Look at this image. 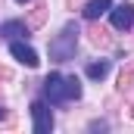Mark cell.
<instances>
[{"mask_svg": "<svg viewBox=\"0 0 134 134\" xmlns=\"http://www.w3.org/2000/svg\"><path fill=\"white\" fill-rule=\"evenodd\" d=\"M44 94L50 97V103H63L66 100V78L59 72H50L47 81H44Z\"/></svg>", "mask_w": 134, "mask_h": 134, "instance_id": "obj_3", "label": "cell"}, {"mask_svg": "<svg viewBox=\"0 0 134 134\" xmlns=\"http://www.w3.org/2000/svg\"><path fill=\"white\" fill-rule=\"evenodd\" d=\"M69 6H72V9H81V6H84V0H69Z\"/></svg>", "mask_w": 134, "mask_h": 134, "instance_id": "obj_14", "label": "cell"}, {"mask_svg": "<svg viewBox=\"0 0 134 134\" xmlns=\"http://www.w3.org/2000/svg\"><path fill=\"white\" fill-rule=\"evenodd\" d=\"M75 44H78V28L75 25H66L63 34H56L53 41H50V59L53 63H69L72 56H75Z\"/></svg>", "mask_w": 134, "mask_h": 134, "instance_id": "obj_1", "label": "cell"}, {"mask_svg": "<svg viewBox=\"0 0 134 134\" xmlns=\"http://www.w3.org/2000/svg\"><path fill=\"white\" fill-rule=\"evenodd\" d=\"M109 13H112V28L128 31L134 25V6L131 3H122V6H115V9H109Z\"/></svg>", "mask_w": 134, "mask_h": 134, "instance_id": "obj_4", "label": "cell"}, {"mask_svg": "<svg viewBox=\"0 0 134 134\" xmlns=\"http://www.w3.org/2000/svg\"><path fill=\"white\" fill-rule=\"evenodd\" d=\"M0 81H9V69L6 66H0Z\"/></svg>", "mask_w": 134, "mask_h": 134, "instance_id": "obj_13", "label": "cell"}, {"mask_svg": "<svg viewBox=\"0 0 134 134\" xmlns=\"http://www.w3.org/2000/svg\"><path fill=\"white\" fill-rule=\"evenodd\" d=\"M3 119H6V109H3V106H0V122H3Z\"/></svg>", "mask_w": 134, "mask_h": 134, "instance_id": "obj_15", "label": "cell"}, {"mask_svg": "<svg viewBox=\"0 0 134 134\" xmlns=\"http://www.w3.org/2000/svg\"><path fill=\"white\" fill-rule=\"evenodd\" d=\"M78 97H81V81L75 75H69L66 78V100H78Z\"/></svg>", "mask_w": 134, "mask_h": 134, "instance_id": "obj_12", "label": "cell"}, {"mask_svg": "<svg viewBox=\"0 0 134 134\" xmlns=\"http://www.w3.org/2000/svg\"><path fill=\"white\" fill-rule=\"evenodd\" d=\"M112 9V0H87L84 6H81V13H84V19H91V22H97L100 16H106Z\"/></svg>", "mask_w": 134, "mask_h": 134, "instance_id": "obj_6", "label": "cell"}, {"mask_svg": "<svg viewBox=\"0 0 134 134\" xmlns=\"http://www.w3.org/2000/svg\"><path fill=\"white\" fill-rule=\"evenodd\" d=\"M128 112H131V119H134V103H131V109H128Z\"/></svg>", "mask_w": 134, "mask_h": 134, "instance_id": "obj_16", "label": "cell"}, {"mask_svg": "<svg viewBox=\"0 0 134 134\" xmlns=\"http://www.w3.org/2000/svg\"><path fill=\"white\" fill-rule=\"evenodd\" d=\"M131 84H134V63H128L122 69V75H119V91L125 94V91H131Z\"/></svg>", "mask_w": 134, "mask_h": 134, "instance_id": "obj_9", "label": "cell"}, {"mask_svg": "<svg viewBox=\"0 0 134 134\" xmlns=\"http://www.w3.org/2000/svg\"><path fill=\"white\" fill-rule=\"evenodd\" d=\"M106 75H109V63H106V59H103V63H91V66H87V78H94V81H103Z\"/></svg>", "mask_w": 134, "mask_h": 134, "instance_id": "obj_11", "label": "cell"}, {"mask_svg": "<svg viewBox=\"0 0 134 134\" xmlns=\"http://www.w3.org/2000/svg\"><path fill=\"white\" fill-rule=\"evenodd\" d=\"M31 119H34V131L37 134H50L53 131V112L47 103H31Z\"/></svg>", "mask_w": 134, "mask_h": 134, "instance_id": "obj_2", "label": "cell"}, {"mask_svg": "<svg viewBox=\"0 0 134 134\" xmlns=\"http://www.w3.org/2000/svg\"><path fill=\"white\" fill-rule=\"evenodd\" d=\"M25 31H28L25 22H3L0 25V37H22Z\"/></svg>", "mask_w": 134, "mask_h": 134, "instance_id": "obj_7", "label": "cell"}, {"mask_svg": "<svg viewBox=\"0 0 134 134\" xmlns=\"http://www.w3.org/2000/svg\"><path fill=\"white\" fill-rule=\"evenodd\" d=\"M44 19H47V6H44V3H34V6H31V16H28V28H41Z\"/></svg>", "mask_w": 134, "mask_h": 134, "instance_id": "obj_8", "label": "cell"}, {"mask_svg": "<svg viewBox=\"0 0 134 134\" xmlns=\"http://www.w3.org/2000/svg\"><path fill=\"white\" fill-rule=\"evenodd\" d=\"M19 3H28V0H19Z\"/></svg>", "mask_w": 134, "mask_h": 134, "instance_id": "obj_17", "label": "cell"}, {"mask_svg": "<svg viewBox=\"0 0 134 134\" xmlns=\"http://www.w3.org/2000/svg\"><path fill=\"white\" fill-rule=\"evenodd\" d=\"M9 53H13V56H16V59L22 63V66H28V69H34L37 63H41V59H37V53H34V50L28 47V44H22V41H13Z\"/></svg>", "mask_w": 134, "mask_h": 134, "instance_id": "obj_5", "label": "cell"}, {"mask_svg": "<svg viewBox=\"0 0 134 134\" xmlns=\"http://www.w3.org/2000/svg\"><path fill=\"white\" fill-rule=\"evenodd\" d=\"M87 34H91V44H97V47H109V44H112V41H109V31L100 28V25H94Z\"/></svg>", "mask_w": 134, "mask_h": 134, "instance_id": "obj_10", "label": "cell"}]
</instances>
